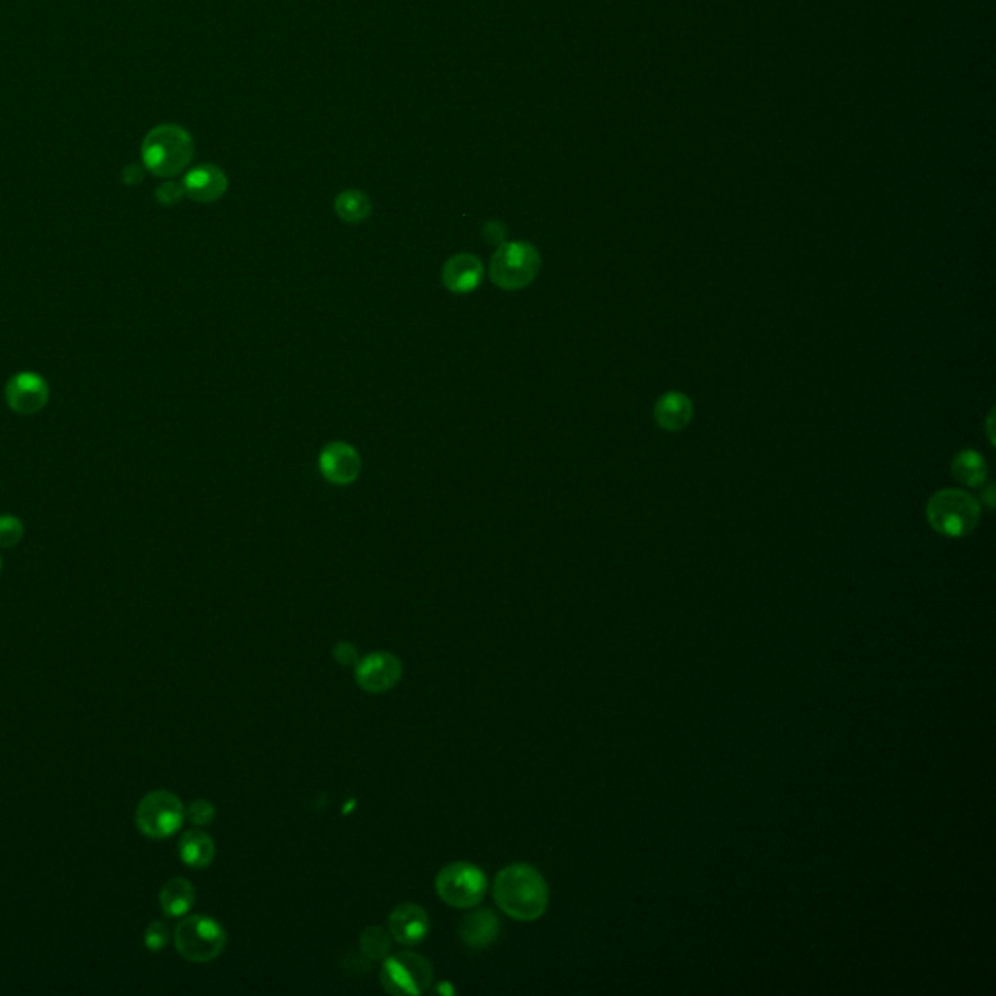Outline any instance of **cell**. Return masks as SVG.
<instances>
[{
    "label": "cell",
    "instance_id": "cell-1",
    "mask_svg": "<svg viewBox=\"0 0 996 996\" xmlns=\"http://www.w3.org/2000/svg\"><path fill=\"white\" fill-rule=\"evenodd\" d=\"M498 909L514 921L534 923L549 907V888L541 872L524 862L502 868L493 882Z\"/></svg>",
    "mask_w": 996,
    "mask_h": 996
},
{
    "label": "cell",
    "instance_id": "cell-2",
    "mask_svg": "<svg viewBox=\"0 0 996 996\" xmlns=\"http://www.w3.org/2000/svg\"><path fill=\"white\" fill-rule=\"evenodd\" d=\"M193 139L179 125H158L144 137V168L158 178H176L193 160Z\"/></svg>",
    "mask_w": 996,
    "mask_h": 996
},
{
    "label": "cell",
    "instance_id": "cell-3",
    "mask_svg": "<svg viewBox=\"0 0 996 996\" xmlns=\"http://www.w3.org/2000/svg\"><path fill=\"white\" fill-rule=\"evenodd\" d=\"M926 518L938 534L963 537L977 528L981 518V504L965 491L944 489L928 500Z\"/></svg>",
    "mask_w": 996,
    "mask_h": 996
},
{
    "label": "cell",
    "instance_id": "cell-4",
    "mask_svg": "<svg viewBox=\"0 0 996 996\" xmlns=\"http://www.w3.org/2000/svg\"><path fill=\"white\" fill-rule=\"evenodd\" d=\"M541 271V253L530 242H502L491 257L489 277L500 290H522Z\"/></svg>",
    "mask_w": 996,
    "mask_h": 996
},
{
    "label": "cell",
    "instance_id": "cell-5",
    "mask_svg": "<svg viewBox=\"0 0 996 996\" xmlns=\"http://www.w3.org/2000/svg\"><path fill=\"white\" fill-rule=\"evenodd\" d=\"M228 936L224 926L207 915H191L174 930V944L179 956L191 963L216 960L226 948Z\"/></svg>",
    "mask_w": 996,
    "mask_h": 996
},
{
    "label": "cell",
    "instance_id": "cell-6",
    "mask_svg": "<svg viewBox=\"0 0 996 996\" xmlns=\"http://www.w3.org/2000/svg\"><path fill=\"white\" fill-rule=\"evenodd\" d=\"M434 890L454 909H473L485 899L489 880L485 872L471 862H450L436 874Z\"/></svg>",
    "mask_w": 996,
    "mask_h": 996
},
{
    "label": "cell",
    "instance_id": "cell-7",
    "mask_svg": "<svg viewBox=\"0 0 996 996\" xmlns=\"http://www.w3.org/2000/svg\"><path fill=\"white\" fill-rule=\"evenodd\" d=\"M434 971L427 958L417 952L390 954L380 969V985L395 996L423 995L432 985Z\"/></svg>",
    "mask_w": 996,
    "mask_h": 996
},
{
    "label": "cell",
    "instance_id": "cell-8",
    "mask_svg": "<svg viewBox=\"0 0 996 996\" xmlns=\"http://www.w3.org/2000/svg\"><path fill=\"white\" fill-rule=\"evenodd\" d=\"M185 819V808L170 790L148 792L137 806L135 823L148 839L162 841L178 833Z\"/></svg>",
    "mask_w": 996,
    "mask_h": 996
},
{
    "label": "cell",
    "instance_id": "cell-9",
    "mask_svg": "<svg viewBox=\"0 0 996 996\" xmlns=\"http://www.w3.org/2000/svg\"><path fill=\"white\" fill-rule=\"evenodd\" d=\"M403 664L397 656L386 650L370 652L358 660L355 666V679L358 687L366 693L380 695L388 693L401 681Z\"/></svg>",
    "mask_w": 996,
    "mask_h": 996
},
{
    "label": "cell",
    "instance_id": "cell-10",
    "mask_svg": "<svg viewBox=\"0 0 996 996\" xmlns=\"http://www.w3.org/2000/svg\"><path fill=\"white\" fill-rule=\"evenodd\" d=\"M4 397L14 413L37 415L49 403V386L37 372H18L8 380Z\"/></svg>",
    "mask_w": 996,
    "mask_h": 996
},
{
    "label": "cell",
    "instance_id": "cell-11",
    "mask_svg": "<svg viewBox=\"0 0 996 996\" xmlns=\"http://www.w3.org/2000/svg\"><path fill=\"white\" fill-rule=\"evenodd\" d=\"M318 465L321 477L337 487H347L355 483L362 471L360 454L347 442H329L321 450Z\"/></svg>",
    "mask_w": 996,
    "mask_h": 996
},
{
    "label": "cell",
    "instance_id": "cell-12",
    "mask_svg": "<svg viewBox=\"0 0 996 996\" xmlns=\"http://www.w3.org/2000/svg\"><path fill=\"white\" fill-rule=\"evenodd\" d=\"M388 930L397 944L417 946L427 938L430 917L419 903H401L390 913Z\"/></svg>",
    "mask_w": 996,
    "mask_h": 996
},
{
    "label": "cell",
    "instance_id": "cell-13",
    "mask_svg": "<svg viewBox=\"0 0 996 996\" xmlns=\"http://www.w3.org/2000/svg\"><path fill=\"white\" fill-rule=\"evenodd\" d=\"M485 277L483 261L473 253H456L442 267V285L454 294L475 292Z\"/></svg>",
    "mask_w": 996,
    "mask_h": 996
},
{
    "label": "cell",
    "instance_id": "cell-14",
    "mask_svg": "<svg viewBox=\"0 0 996 996\" xmlns=\"http://www.w3.org/2000/svg\"><path fill=\"white\" fill-rule=\"evenodd\" d=\"M185 197L195 203H214L228 191L226 174L214 164H201L185 174L181 181Z\"/></svg>",
    "mask_w": 996,
    "mask_h": 996
},
{
    "label": "cell",
    "instance_id": "cell-15",
    "mask_svg": "<svg viewBox=\"0 0 996 996\" xmlns=\"http://www.w3.org/2000/svg\"><path fill=\"white\" fill-rule=\"evenodd\" d=\"M500 936V921L491 909H475L463 917L460 938L469 950H485Z\"/></svg>",
    "mask_w": 996,
    "mask_h": 996
},
{
    "label": "cell",
    "instance_id": "cell-16",
    "mask_svg": "<svg viewBox=\"0 0 996 996\" xmlns=\"http://www.w3.org/2000/svg\"><path fill=\"white\" fill-rule=\"evenodd\" d=\"M654 419L660 428L679 432L693 419V403L685 393H664L654 405Z\"/></svg>",
    "mask_w": 996,
    "mask_h": 996
},
{
    "label": "cell",
    "instance_id": "cell-17",
    "mask_svg": "<svg viewBox=\"0 0 996 996\" xmlns=\"http://www.w3.org/2000/svg\"><path fill=\"white\" fill-rule=\"evenodd\" d=\"M179 856L191 868H207L214 860L216 847L213 837L201 829H191L179 839Z\"/></svg>",
    "mask_w": 996,
    "mask_h": 996
},
{
    "label": "cell",
    "instance_id": "cell-18",
    "mask_svg": "<svg viewBox=\"0 0 996 996\" xmlns=\"http://www.w3.org/2000/svg\"><path fill=\"white\" fill-rule=\"evenodd\" d=\"M195 903V888L185 878H174L160 890V907L166 917H185Z\"/></svg>",
    "mask_w": 996,
    "mask_h": 996
},
{
    "label": "cell",
    "instance_id": "cell-19",
    "mask_svg": "<svg viewBox=\"0 0 996 996\" xmlns=\"http://www.w3.org/2000/svg\"><path fill=\"white\" fill-rule=\"evenodd\" d=\"M952 471H954V477L967 485V487H981L987 479V473H989V465L985 462V458L975 452V450H961L960 454L954 458L952 462Z\"/></svg>",
    "mask_w": 996,
    "mask_h": 996
},
{
    "label": "cell",
    "instance_id": "cell-20",
    "mask_svg": "<svg viewBox=\"0 0 996 996\" xmlns=\"http://www.w3.org/2000/svg\"><path fill=\"white\" fill-rule=\"evenodd\" d=\"M335 213L347 224H360L372 214V201L364 191L345 189L335 199Z\"/></svg>",
    "mask_w": 996,
    "mask_h": 996
},
{
    "label": "cell",
    "instance_id": "cell-21",
    "mask_svg": "<svg viewBox=\"0 0 996 996\" xmlns=\"http://www.w3.org/2000/svg\"><path fill=\"white\" fill-rule=\"evenodd\" d=\"M360 952L372 961H384L392 954L393 938L388 928L368 926L360 934Z\"/></svg>",
    "mask_w": 996,
    "mask_h": 996
},
{
    "label": "cell",
    "instance_id": "cell-22",
    "mask_svg": "<svg viewBox=\"0 0 996 996\" xmlns=\"http://www.w3.org/2000/svg\"><path fill=\"white\" fill-rule=\"evenodd\" d=\"M22 537H24L22 520L12 516V514H2L0 516V547L12 549L22 541Z\"/></svg>",
    "mask_w": 996,
    "mask_h": 996
},
{
    "label": "cell",
    "instance_id": "cell-23",
    "mask_svg": "<svg viewBox=\"0 0 996 996\" xmlns=\"http://www.w3.org/2000/svg\"><path fill=\"white\" fill-rule=\"evenodd\" d=\"M168 942H170V928L166 923L154 921L148 925L144 932V946L148 948V952L158 954L168 946Z\"/></svg>",
    "mask_w": 996,
    "mask_h": 996
},
{
    "label": "cell",
    "instance_id": "cell-24",
    "mask_svg": "<svg viewBox=\"0 0 996 996\" xmlns=\"http://www.w3.org/2000/svg\"><path fill=\"white\" fill-rule=\"evenodd\" d=\"M185 818L189 819L195 827H205V825L213 823L214 818H216V808L209 800H195L185 810Z\"/></svg>",
    "mask_w": 996,
    "mask_h": 996
},
{
    "label": "cell",
    "instance_id": "cell-25",
    "mask_svg": "<svg viewBox=\"0 0 996 996\" xmlns=\"http://www.w3.org/2000/svg\"><path fill=\"white\" fill-rule=\"evenodd\" d=\"M185 197V191H183V185L181 183H176V181H166L162 183L158 189H156V199L166 205V207H172L179 203L181 199Z\"/></svg>",
    "mask_w": 996,
    "mask_h": 996
},
{
    "label": "cell",
    "instance_id": "cell-26",
    "mask_svg": "<svg viewBox=\"0 0 996 996\" xmlns=\"http://www.w3.org/2000/svg\"><path fill=\"white\" fill-rule=\"evenodd\" d=\"M333 658L345 666V668H355L360 660V654H358V648H356L353 642H337L335 648H333Z\"/></svg>",
    "mask_w": 996,
    "mask_h": 996
},
{
    "label": "cell",
    "instance_id": "cell-27",
    "mask_svg": "<svg viewBox=\"0 0 996 996\" xmlns=\"http://www.w3.org/2000/svg\"><path fill=\"white\" fill-rule=\"evenodd\" d=\"M137 170H139V168H137V166H131V170H129V168H127V170H125V172H127V174H123V179H125V181H129V179H127V178H129V174H131V172H137ZM139 181H143V174H141V172H139V174H135V176H133V183H139Z\"/></svg>",
    "mask_w": 996,
    "mask_h": 996
},
{
    "label": "cell",
    "instance_id": "cell-28",
    "mask_svg": "<svg viewBox=\"0 0 996 996\" xmlns=\"http://www.w3.org/2000/svg\"><path fill=\"white\" fill-rule=\"evenodd\" d=\"M0 567H2V563H0Z\"/></svg>",
    "mask_w": 996,
    "mask_h": 996
}]
</instances>
